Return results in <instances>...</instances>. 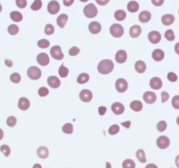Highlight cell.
Wrapping results in <instances>:
<instances>
[{
	"instance_id": "61",
	"label": "cell",
	"mask_w": 179,
	"mask_h": 168,
	"mask_svg": "<svg viewBox=\"0 0 179 168\" xmlns=\"http://www.w3.org/2000/svg\"><path fill=\"white\" fill-rule=\"evenodd\" d=\"M82 2H87V1H88V0H81Z\"/></svg>"
},
{
	"instance_id": "1",
	"label": "cell",
	"mask_w": 179,
	"mask_h": 168,
	"mask_svg": "<svg viewBox=\"0 0 179 168\" xmlns=\"http://www.w3.org/2000/svg\"><path fill=\"white\" fill-rule=\"evenodd\" d=\"M97 69L101 75H108L114 69V63L110 60H102L98 64Z\"/></svg>"
},
{
	"instance_id": "4",
	"label": "cell",
	"mask_w": 179,
	"mask_h": 168,
	"mask_svg": "<svg viewBox=\"0 0 179 168\" xmlns=\"http://www.w3.org/2000/svg\"><path fill=\"white\" fill-rule=\"evenodd\" d=\"M41 75L42 73L40 69L35 66L30 67L27 70V76L32 80H39L41 77Z\"/></svg>"
},
{
	"instance_id": "11",
	"label": "cell",
	"mask_w": 179,
	"mask_h": 168,
	"mask_svg": "<svg viewBox=\"0 0 179 168\" xmlns=\"http://www.w3.org/2000/svg\"><path fill=\"white\" fill-rule=\"evenodd\" d=\"M144 102L148 103V104H152L156 101V95L154 92H151V91H147L143 94V96H142Z\"/></svg>"
},
{
	"instance_id": "9",
	"label": "cell",
	"mask_w": 179,
	"mask_h": 168,
	"mask_svg": "<svg viewBox=\"0 0 179 168\" xmlns=\"http://www.w3.org/2000/svg\"><path fill=\"white\" fill-rule=\"evenodd\" d=\"M148 39H149V41L151 42L152 44H157L161 41L162 36L160 33L157 31H151L148 34Z\"/></svg>"
},
{
	"instance_id": "57",
	"label": "cell",
	"mask_w": 179,
	"mask_h": 168,
	"mask_svg": "<svg viewBox=\"0 0 179 168\" xmlns=\"http://www.w3.org/2000/svg\"><path fill=\"white\" fill-rule=\"evenodd\" d=\"M3 137H4V131L2 129H0V140H2Z\"/></svg>"
},
{
	"instance_id": "33",
	"label": "cell",
	"mask_w": 179,
	"mask_h": 168,
	"mask_svg": "<svg viewBox=\"0 0 179 168\" xmlns=\"http://www.w3.org/2000/svg\"><path fill=\"white\" fill-rule=\"evenodd\" d=\"M73 131V127L72 124L70 123H66L62 127V131L66 134H72Z\"/></svg>"
},
{
	"instance_id": "19",
	"label": "cell",
	"mask_w": 179,
	"mask_h": 168,
	"mask_svg": "<svg viewBox=\"0 0 179 168\" xmlns=\"http://www.w3.org/2000/svg\"><path fill=\"white\" fill-rule=\"evenodd\" d=\"M151 19V13L149 11H143L139 14V21L142 23H147Z\"/></svg>"
},
{
	"instance_id": "52",
	"label": "cell",
	"mask_w": 179,
	"mask_h": 168,
	"mask_svg": "<svg viewBox=\"0 0 179 168\" xmlns=\"http://www.w3.org/2000/svg\"><path fill=\"white\" fill-rule=\"evenodd\" d=\"M98 111H99V114H100L101 116H103V115H105V113H106L107 108L105 106H101V107H99Z\"/></svg>"
},
{
	"instance_id": "28",
	"label": "cell",
	"mask_w": 179,
	"mask_h": 168,
	"mask_svg": "<svg viewBox=\"0 0 179 168\" xmlns=\"http://www.w3.org/2000/svg\"><path fill=\"white\" fill-rule=\"evenodd\" d=\"M10 18H11V20H13L14 22H20L23 19V15L19 12V11H11L10 13Z\"/></svg>"
},
{
	"instance_id": "22",
	"label": "cell",
	"mask_w": 179,
	"mask_h": 168,
	"mask_svg": "<svg viewBox=\"0 0 179 168\" xmlns=\"http://www.w3.org/2000/svg\"><path fill=\"white\" fill-rule=\"evenodd\" d=\"M152 58L155 61H161L164 58V52L161 49H155L152 53Z\"/></svg>"
},
{
	"instance_id": "17",
	"label": "cell",
	"mask_w": 179,
	"mask_h": 168,
	"mask_svg": "<svg viewBox=\"0 0 179 168\" xmlns=\"http://www.w3.org/2000/svg\"><path fill=\"white\" fill-rule=\"evenodd\" d=\"M47 83H48V85L51 88H53V89H58L60 86L61 82H60V80L58 77L52 76L48 77Z\"/></svg>"
},
{
	"instance_id": "30",
	"label": "cell",
	"mask_w": 179,
	"mask_h": 168,
	"mask_svg": "<svg viewBox=\"0 0 179 168\" xmlns=\"http://www.w3.org/2000/svg\"><path fill=\"white\" fill-rule=\"evenodd\" d=\"M127 17V14L124 11L122 10H117L115 12H114V18L117 20V21H123Z\"/></svg>"
},
{
	"instance_id": "46",
	"label": "cell",
	"mask_w": 179,
	"mask_h": 168,
	"mask_svg": "<svg viewBox=\"0 0 179 168\" xmlns=\"http://www.w3.org/2000/svg\"><path fill=\"white\" fill-rule=\"evenodd\" d=\"M172 106L176 109H179V95H175L172 99Z\"/></svg>"
},
{
	"instance_id": "47",
	"label": "cell",
	"mask_w": 179,
	"mask_h": 168,
	"mask_svg": "<svg viewBox=\"0 0 179 168\" xmlns=\"http://www.w3.org/2000/svg\"><path fill=\"white\" fill-rule=\"evenodd\" d=\"M16 5L20 9H24L27 5V0H16Z\"/></svg>"
},
{
	"instance_id": "59",
	"label": "cell",
	"mask_w": 179,
	"mask_h": 168,
	"mask_svg": "<svg viewBox=\"0 0 179 168\" xmlns=\"http://www.w3.org/2000/svg\"><path fill=\"white\" fill-rule=\"evenodd\" d=\"M34 167H40V168L41 166H40V165H35V166H34Z\"/></svg>"
},
{
	"instance_id": "23",
	"label": "cell",
	"mask_w": 179,
	"mask_h": 168,
	"mask_svg": "<svg viewBox=\"0 0 179 168\" xmlns=\"http://www.w3.org/2000/svg\"><path fill=\"white\" fill-rule=\"evenodd\" d=\"M175 17L172 14H165L162 17V23L164 25H171L174 23Z\"/></svg>"
},
{
	"instance_id": "44",
	"label": "cell",
	"mask_w": 179,
	"mask_h": 168,
	"mask_svg": "<svg viewBox=\"0 0 179 168\" xmlns=\"http://www.w3.org/2000/svg\"><path fill=\"white\" fill-rule=\"evenodd\" d=\"M6 124H7V125L10 126V127H14L17 124L16 118L13 117V116H10V117L7 118V120H6Z\"/></svg>"
},
{
	"instance_id": "60",
	"label": "cell",
	"mask_w": 179,
	"mask_h": 168,
	"mask_svg": "<svg viewBox=\"0 0 179 168\" xmlns=\"http://www.w3.org/2000/svg\"><path fill=\"white\" fill-rule=\"evenodd\" d=\"M2 5H1V4H0V12H1V11H2Z\"/></svg>"
},
{
	"instance_id": "24",
	"label": "cell",
	"mask_w": 179,
	"mask_h": 168,
	"mask_svg": "<svg viewBox=\"0 0 179 168\" xmlns=\"http://www.w3.org/2000/svg\"><path fill=\"white\" fill-rule=\"evenodd\" d=\"M37 154L40 159H46L49 156L48 149L46 146H40L37 150Z\"/></svg>"
},
{
	"instance_id": "55",
	"label": "cell",
	"mask_w": 179,
	"mask_h": 168,
	"mask_svg": "<svg viewBox=\"0 0 179 168\" xmlns=\"http://www.w3.org/2000/svg\"><path fill=\"white\" fill-rule=\"evenodd\" d=\"M122 125L124 126V127H125V128H127V129H129V128H130L131 122H130V121H127V122H122Z\"/></svg>"
},
{
	"instance_id": "35",
	"label": "cell",
	"mask_w": 179,
	"mask_h": 168,
	"mask_svg": "<svg viewBox=\"0 0 179 168\" xmlns=\"http://www.w3.org/2000/svg\"><path fill=\"white\" fill-rule=\"evenodd\" d=\"M42 1L41 0H34L32 5H31V9L33 11H39L40 10L41 7H42Z\"/></svg>"
},
{
	"instance_id": "18",
	"label": "cell",
	"mask_w": 179,
	"mask_h": 168,
	"mask_svg": "<svg viewBox=\"0 0 179 168\" xmlns=\"http://www.w3.org/2000/svg\"><path fill=\"white\" fill-rule=\"evenodd\" d=\"M18 107L21 110H26L30 108V101L25 98V97H21L19 98L18 102Z\"/></svg>"
},
{
	"instance_id": "29",
	"label": "cell",
	"mask_w": 179,
	"mask_h": 168,
	"mask_svg": "<svg viewBox=\"0 0 179 168\" xmlns=\"http://www.w3.org/2000/svg\"><path fill=\"white\" fill-rule=\"evenodd\" d=\"M89 81V75L87 73H82L77 77V82L79 84H85Z\"/></svg>"
},
{
	"instance_id": "5",
	"label": "cell",
	"mask_w": 179,
	"mask_h": 168,
	"mask_svg": "<svg viewBox=\"0 0 179 168\" xmlns=\"http://www.w3.org/2000/svg\"><path fill=\"white\" fill-rule=\"evenodd\" d=\"M50 53H51V56L53 58L54 60H62L64 58V54L61 51V47L59 46H54L51 49H50Z\"/></svg>"
},
{
	"instance_id": "45",
	"label": "cell",
	"mask_w": 179,
	"mask_h": 168,
	"mask_svg": "<svg viewBox=\"0 0 179 168\" xmlns=\"http://www.w3.org/2000/svg\"><path fill=\"white\" fill-rule=\"evenodd\" d=\"M38 94H39V95L41 96V97L46 96L49 94L48 89H46V87H41V88L39 89V90H38Z\"/></svg>"
},
{
	"instance_id": "6",
	"label": "cell",
	"mask_w": 179,
	"mask_h": 168,
	"mask_svg": "<svg viewBox=\"0 0 179 168\" xmlns=\"http://www.w3.org/2000/svg\"><path fill=\"white\" fill-rule=\"evenodd\" d=\"M128 82L123 79V78H119L116 80L115 82V88H116V90L119 93H124L127 89H128Z\"/></svg>"
},
{
	"instance_id": "25",
	"label": "cell",
	"mask_w": 179,
	"mask_h": 168,
	"mask_svg": "<svg viewBox=\"0 0 179 168\" xmlns=\"http://www.w3.org/2000/svg\"><path fill=\"white\" fill-rule=\"evenodd\" d=\"M68 20V16L63 13V14H60L59 17L57 18V24L60 27V28H64L65 27L66 24Z\"/></svg>"
},
{
	"instance_id": "37",
	"label": "cell",
	"mask_w": 179,
	"mask_h": 168,
	"mask_svg": "<svg viewBox=\"0 0 179 168\" xmlns=\"http://www.w3.org/2000/svg\"><path fill=\"white\" fill-rule=\"evenodd\" d=\"M166 128H167V123H166L165 121H163V120L158 122L157 124H156V129H157V131H160V132L164 131L166 130Z\"/></svg>"
},
{
	"instance_id": "43",
	"label": "cell",
	"mask_w": 179,
	"mask_h": 168,
	"mask_svg": "<svg viewBox=\"0 0 179 168\" xmlns=\"http://www.w3.org/2000/svg\"><path fill=\"white\" fill-rule=\"evenodd\" d=\"M54 26L52 25V24H47V25H46V27H45V34H46V35H52V34L54 33Z\"/></svg>"
},
{
	"instance_id": "54",
	"label": "cell",
	"mask_w": 179,
	"mask_h": 168,
	"mask_svg": "<svg viewBox=\"0 0 179 168\" xmlns=\"http://www.w3.org/2000/svg\"><path fill=\"white\" fill-rule=\"evenodd\" d=\"M73 2H74V0H63V4H64V5L65 6H71L73 4Z\"/></svg>"
},
{
	"instance_id": "14",
	"label": "cell",
	"mask_w": 179,
	"mask_h": 168,
	"mask_svg": "<svg viewBox=\"0 0 179 168\" xmlns=\"http://www.w3.org/2000/svg\"><path fill=\"white\" fill-rule=\"evenodd\" d=\"M149 86L151 89L157 90L160 89L163 86V82L159 77H153L151 78V80L149 81Z\"/></svg>"
},
{
	"instance_id": "13",
	"label": "cell",
	"mask_w": 179,
	"mask_h": 168,
	"mask_svg": "<svg viewBox=\"0 0 179 168\" xmlns=\"http://www.w3.org/2000/svg\"><path fill=\"white\" fill-rule=\"evenodd\" d=\"M127 58H128V54H127V52L124 50H119L116 53H115V60L117 63H120V64H122L124 63L126 60H127Z\"/></svg>"
},
{
	"instance_id": "42",
	"label": "cell",
	"mask_w": 179,
	"mask_h": 168,
	"mask_svg": "<svg viewBox=\"0 0 179 168\" xmlns=\"http://www.w3.org/2000/svg\"><path fill=\"white\" fill-rule=\"evenodd\" d=\"M120 131V126L117 124H113L108 129V133L110 135H116Z\"/></svg>"
},
{
	"instance_id": "50",
	"label": "cell",
	"mask_w": 179,
	"mask_h": 168,
	"mask_svg": "<svg viewBox=\"0 0 179 168\" xmlns=\"http://www.w3.org/2000/svg\"><path fill=\"white\" fill-rule=\"evenodd\" d=\"M161 95H162V102H167L168 101V99H169V97H170L169 93L165 92V91L162 92Z\"/></svg>"
},
{
	"instance_id": "12",
	"label": "cell",
	"mask_w": 179,
	"mask_h": 168,
	"mask_svg": "<svg viewBox=\"0 0 179 168\" xmlns=\"http://www.w3.org/2000/svg\"><path fill=\"white\" fill-rule=\"evenodd\" d=\"M93 98V93L88 89H83L80 93V99L84 102H89Z\"/></svg>"
},
{
	"instance_id": "40",
	"label": "cell",
	"mask_w": 179,
	"mask_h": 168,
	"mask_svg": "<svg viewBox=\"0 0 179 168\" xmlns=\"http://www.w3.org/2000/svg\"><path fill=\"white\" fill-rule=\"evenodd\" d=\"M10 80L14 83H18L21 81V76L18 73H13L10 76Z\"/></svg>"
},
{
	"instance_id": "10",
	"label": "cell",
	"mask_w": 179,
	"mask_h": 168,
	"mask_svg": "<svg viewBox=\"0 0 179 168\" xmlns=\"http://www.w3.org/2000/svg\"><path fill=\"white\" fill-rule=\"evenodd\" d=\"M37 62L40 65V66H47L50 62V59L49 56L47 55V53H41L40 54H38L37 56Z\"/></svg>"
},
{
	"instance_id": "27",
	"label": "cell",
	"mask_w": 179,
	"mask_h": 168,
	"mask_svg": "<svg viewBox=\"0 0 179 168\" xmlns=\"http://www.w3.org/2000/svg\"><path fill=\"white\" fill-rule=\"evenodd\" d=\"M129 106H130V109L136 112H139L142 109V102L138 101V100L131 102Z\"/></svg>"
},
{
	"instance_id": "39",
	"label": "cell",
	"mask_w": 179,
	"mask_h": 168,
	"mask_svg": "<svg viewBox=\"0 0 179 168\" xmlns=\"http://www.w3.org/2000/svg\"><path fill=\"white\" fill-rule=\"evenodd\" d=\"M0 151L5 157H8L10 153H11V148L7 144H3V145L0 146Z\"/></svg>"
},
{
	"instance_id": "16",
	"label": "cell",
	"mask_w": 179,
	"mask_h": 168,
	"mask_svg": "<svg viewBox=\"0 0 179 168\" xmlns=\"http://www.w3.org/2000/svg\"><path fill=\"white\" fill-rule=\"evenodd\" d=\"M88 30L92 34H98L101 31V25L99 22L93 21L88 25Z\"/></svg>"
},
{
	"instance_id": "21",
	"label": "cell",
	"mask_w": 179,
	"mask_h": 168,
	"mask_svg": "<svg viewBox=\"0 0 179 168\" xmlns=\"http://www.w3.org/2000/svg\"><path fill=\"white\" fill-rule=\"evenodd\" d=\"M141 33H142V28L137 25L131 26L129 29V35L132 38H137L140 36Z\"/></svg>"
},
{
	"instance_id": "58",
	"label": "cell",
	"mask_w": 179,
	"mask_h": 168,
	"mask_svg": "<svg viewBox=\"0 0 179 168\" xmlns=\"http://www.w3.org/2000/svg\"><path fill=\"white\" fill-rule=\"evenodd\" d=\"M149 167H155V168H156L157 166H156L155 165H152V164H149V165H148V166H146V168H149Z\"/></svg>"
},
{
	"instance_id": "34",
	"label": "cell",
	"mask_w": 179,
	"mask_h": 168,
	"mask_svg": "<svg viewBox=\"0 0 179 168\" xmlns=\"http://www.w3.org/2000/svg\"><path fill=\"white\" fill-rule=\"evenodd\" d=\"M122 167L123 168H135L136 167V164L132 160H125L122 163Z\"/></svg>"
},
{
	"instance_id": "36",
	"label": "cell",
	"mask_w": 179,
	"mask_h": 168,
	"mask_svg": "<svg viewBox=\"0 0 179 168\" xmlns=\"http://www.w3.org/2000/svg\"><path fill=\"white\" fill-rule=\"evenodd\" d=\"M164 36H165V39H166L167 40H169V41H173V40H175V34H174V32H173L172 30H171V29H169V30H167V31L165 32Z\"/></svg>"
},
{
	"instance_id": "48",
	"label": "cell",
	"mask_w": 179,
	"mask_h": 168,
	"mask_svg": "<svg viewBox=\"0 0 179 168\" xmlns=\"http://www.w3.org/2000/svg\"><path fill=\"white\" fill-rule=\"evenodd\" d=\"M167 78H168V80L170 82H175L177 81V76L175 73H173V72H170L167 75Z\"/></svg>"
},
{
	"instance_id": "15",
	"label": "cell",
	"mask_w": 179,
	"mask_h": 168,
	"mask_svg": "<svg viewBox=\"0 0 179 168\" xmlns=\"http://www.w3.org/2000/svg\"><path fill=\"white\" fill-rule=\"evenodd\" d=\"M111 109L115 115H122L125 110V107L122 103L119 102H114L112 104Z\"/></svg>"
},
{
	"instance_id": "41",
	"label": "cell",
	"mask_w": 179,
	"mask_h": 168,
	"mask_svg": "<svg viewBox=\"0 0 179 168\" xmlns=\"http://www.w3.org/2000/svg\"><path fill=\"white\" fill-rule=\"evenodd\" d=\"M19 31L18 26L16 25H10L8 26V33L11 35H16Z\"/></svg>"
},
{
	"instance_id": "32",
	"label": "cell",
	"mask_w": 179,
	"mask_h": 168,
	"mask_svg": "<svg viewBox=\"0 0 179 168\" xmlns=\"http://www.w3.org/2000/svg\"><path fill=\"white\" fill-rule=\"evenodd\" d=\"M136 155L137 160H138L141 163H145L147 161L146 157H145V152H144V151H143L142 149H140V150H138V151H136Z\"/></svg>"
},
{
	"instance_id": "20",
	"label": "cell",
	"mask_w": 179,
	"mask_h": 168,
	"mask_svg": "<svg viewBox=\"0 0 179 168\" xmlns=\"http://www.w3.org/2000/svg\"><path fill=\"white\" fill-rule=\"evenodd\" d=\"M146 63L142 60H137L135 64V69L139 74H142L146 71Z\"/></svg>"
},
{
	"instance_id": "49",
	"label": "cell",
	"mask_w": 179,
	"mask_h": 168,
	"mask_svg": "<svg viewBox=\"0 0 179 168\" xmlns=\"http://www.w3.org/2000/svg\"><path fill=\"white\" fill-rule=\"evenodd\" d=\"M79 53H80V49H79L77 47H71V49L68 52L69 55H71V56H76L77 54H79Z\"/></svg>"
},
{
	"instance_id": "38",
	"label": "cell",
	"mask_w": 179,
	"mask_h": 168,
	"mask_svg": "<svg viewBox=\"0 0 179 168\" xmlns=\"http://www.w3.org/2000/svg\"><path fill=\"white\" fill-rule=\"evenodd\" d=\"M38 47H40V48H47L49 46H50V42L47 40H45V39H42V40H40L38 43H37Z\"/></svg>"
},
{
	"instance_id": "56",
	"label": "cell",
	"mask_w": 179,
	"mask_h": 168,
	"mask_svg": "<svg viewBox=\"0 0 179 168\" xmlns=\"http://www.w3.org/2000/svg\"><path fill=\"white\" fill-rule=\"evenodd\" d=\"M5 65L9 67H12V65H13V63H12V61H11V60H5Z\"/></svg>"
},
{
	"instance_id": "8",
	"label": "cell",
	"mask_w": 179,
	"mask_h": 168,
	"mask_svg": "<svg viewBox=\"0 0 179 168\" xmlns=\"http://www.w3.org/2000/svg\"><path fill=\"white\" fill-rule=\"evenodd\" d=\"M170 138L166 136H161L156 139V144L160 149H166L170 146Z\"/></svg>"
},
{
	"instance_id": "53",
	"label": "cell",
	"mask_w": 179,
	"mask_h": 168,
	"mask_svg": "<svg viewBox=\"0 0 179 168\" xmlns=\"http://www.w3.org/2000/svg\"><path fill=\"white\" fill-rule=\"evenodd\" d=\"M109 1L110 0H95V2L99 5H106L109 3Z\"/></svg>"
},
{
	"instance_id": "2",
	"label": "cell",
	"mask_w": 179,
	"mask_h": 168,
	"mask_svg": "<svg viewBox=\"0 0 179 168\" xmlns=\"http://www.w3.org/2000/svg\"><path fill=\"white\" fill-rule=\"evenodd\" d=\"M83 12L85 14V16L88 18H93L96 17L98 13V10L96 6L94 4H88V5H86L84 7Z\"/></svg>"
},
{
	"instance_id": "26",
	"label": "cell",
	"mask_w": 179,
	"mask_h": 168,
	"mask_svg": "<svg viewBox=\"0 0 179 168\" xmlns=\"http://www.w3.org/2000/svg\"><path fill=\"white\" fill-rule=\"evenodd\" d=\"M127 8H128V11L129 12H132V13L136 12L139 10V4L136 1H130V2L128 3Z\"/></svg>"
},
{
	"instance_id": "51",
	"label": "cell",
	"mask_w": 179,
	"mask_h": 168,
	"mask_svg": "<svg viewBox=\"0 0 179 168\" xmlns=\"http://www.w3.org/2000/svg\"><path fill=\"white\" fill-rule=\"evenodd\" d=\"M151 3L155 5V6H161L163 5L164 3V0H151Z\"/></svg>"
},
{
	"instance_id": "31",
	"label": "cell",
	"mask_w": 179,
	"mask_h": 168,
	"mask_svg": "<svg viewBox=\"0 0 179 168\" xmlns=\"http://www.w3.org/2000/svg\"><path fill=\"white\" fill-rule=\"evenodd\" d=\"M68 74H69V69L67 67H66L64 64H61V66L59 68V76L62 77V78H66V76H68Z\"/></svg>"
},
{
	"instance_id": "3",
	"label": "cell",
	"mask_w": 179,
	"mask_h": 168,
	"mask_svg": "<svg viewBox=\"0 0 179 168\" xmlns=\"http://www.w3.org/2000/svg\"><path fill=\"white\" fill-rule=\"evenodd\" d=\"M109 32L114 38H121L124 34V28L120 24H114L110 26Z\"/></svg>"
},
{
	"instance_id": "7",
	"label": "cell",
	"mask_w": 179,
	"mask_h": 168,
	"mask_svg": "<svg viewBox=\"0 0 179 168\" xmlns=\"http://www.w3.org/2000/svg\"><path fill=\"white\" fill-rule=\"evenodd\" d=\"M59 9H60V5H59V2L56 0H51L48 3L47 11H48L50 14H52V15L57 14L58 12L59 11Z\"/></svg>"
}]
</instances>
